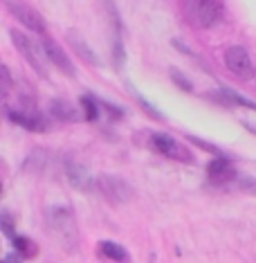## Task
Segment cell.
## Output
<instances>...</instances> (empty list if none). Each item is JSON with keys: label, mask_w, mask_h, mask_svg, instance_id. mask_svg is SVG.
<instances>
[{"label": "cell", "mask_w": 256, "mask_h": 263, "mask_svg": "<svg viewBox=\"0 0 256 263\" xmlns=\"http://www.w3.org/2000/svg\"><path fill=\"white\" fill-rule=\"evenodd\" d=\"M47 227H50L52 236L63 245L65 250H76L79 245V227H76L74 214L65 205H54L47 212Z\"/></svg>", "instance_id": "6da1fadb"}, {"label": "cell", "mask_w": 256, "mask_h": 263, "mask_svg": "<svg viewBox=\"0 0 256 263\" xmlns=\"http://www.w3.org/2000/svg\"><path fill=\"white\" fill-rule=\"evenodd\" d=\"M184 9H187L189 23L198 29H209L218 25L225 16V7L220 0H187Z\"/></svg>", "instance_id": "7a4b0ae2"}, {"label": "cell", "mask_w": 256, "mask_h": 263, "mask_svg": "<svg viewBox=\"0 0 256 263\" xmlns=\"http://www.w3.org/2000/svg\"><path fill=\"white\" fill-rule=\"evenodd\" d=\"M92 191L101 194L108 202H112V205H124V202H128L135 194L133 187H130L124 178L108 176V173L92 178Z\"/></svg>", "instance_id": "3957f363"}, {"label": "cell", "mask_w": 256, "mask_h": 263, "mask_svg": "<svg viewBox=\"0 0 256 263\" xmlns=\"http://www.w3.org/2000/svg\"><path fill=\"white\" fill-rule=\"evenodd\" d=\"M151 146L155 148L160 155H164V158H169V160H175V162H184V164L195 162L193 153L169 133H153L151 135Z\"/></svg>", "instance_id": "277c9868"}, {"label": "cell", "mask_w": 256, "mask_h": 263, "mask_svg": "<svg viewBox=\"0 0 256 263\" xmlns=\"http://www.w3.org/2000/svg\"><path fill=\"white\" fill-rule=\"evenodd\" d=\"M9 36H11V43H14V47L21 52L23 57H25V61L34 68V72L41 74V77H47L45 57L41 54V50L34 45V41L29 36H25L23 32H18V29H9Z\"/></svg>", "instance_id": "5b68a950"}, {"label": "cell", "mask_w": 256, "mask_h": 263, "mask_svg": "<svg viewBox=\"0 0 256 263\" xmlns=\"http://www.w3.org/2000/svg\"><path fill=\"white\" fill-rule=\"evenodd\" d=\"M5 5H7V9L11 11V16L18 23H23L27 29H32V32H36V34H45L47 25H45L43 16H41L32 5H27L25 0H5Z\"/></svg>", "instance_id": "8992f818"}, {"label": "cell", "mask_w": 256, "mask_h": 263, "mask_svg": "<svg viewBox=\"0 0 256 263\" xmlns=\"http://www.w3.org/2000/svg\"><path fill=\"white\" fill-rule=\"evenodd\" d=\"M225 63H227L229 72H234L238 79H252L254 77V63L249 59L247 50L241 45H234L225 52Z\"/></svg>", "instance_id": "52a82bcc"}, {"label": "cell", "mask_w": 256, "mask_h": 263, "mask_svg": "<svg viewBox=\"0 0 256 263\" xmlns=\"http://www.w3.org/2000/svg\"><path fill=\"white\" fill-rule=\"evenodd\" d=\"M43 57H45L50 63H54V68L61 70L65 77H74V74H76V70H74L72 61L68 59V54H65V52H63L61 47H58L50 36H45V34H43Z\"/></svg>", "instance_id": "ba28073f"}, {"label": "cell", "mask_w": 256, "mask_h": 263, "mask_svg": "<svg viewBox=\"0 0 256 263\" xmlns=\"http://www.w3.org/2000/svg\"><path fill=\"white\" fill-rule=\"evenodd\" d=\"M63 169H65V178H68L70 184H72L74 189H81V191H90L92 189V176L81 162L68 160V162L63 164Z\"/></svg>", "instance_id": "9c48e42d"}, {"label": "cell", "mask_w": 256, "mask_h": 263, "mask_svg": "<svg viewBox=\"0 0 256 263\" xmlns=\"http://www.w3.org/2000/svg\"><path fill=\"white\" fill-rule=\"evenodd\" d=\"M7 117L11 122H16L18 126H23L25 130H32V133H45L47 130V122L36 112H18V110H9Z\"/></svg>", "instance_id": "30bf717a"}, {"label": "cell", "mask_w": 256, "mask_h": 263, "mask_svg": "<svg viewBox=\"0 0 256 263\" xmlns=\"http://www.w3.org/2000/svg\"><path fill=\"white\" fill-rule=\"evenodd\" d=\"M50 112L52 117L58 122H76L79 119V108L74 104H70L68 99H52L50 101Z\"/></svg>", "instance_id": "8fae6325"}, {"label": "cell", "mask_w": 256, "mask_h": 263, "mask_svg": "<svg viewBox=\"0 0 256 263\" xmlns=\"http://www.w3.org/2000/svg\"><path fill=\"white\" fill-rule=\"evenodd\" d=\"M68 43L72 45V50H74V52H79V57H81L86 63L97 65V68L101 65V59H99L97 54H94V52H92V47L88 45L86 41H83L81 34H76V32H68Z\"/></svg>", "instance_id": "7c38bea8"}, {"label": "cell", "mask_w": 256, "mask_h": 263, "mask_svg": "<svg viewBox=\"0 0 256 263\" xmlns=\"http://www.w3.org/2000/svg\"><path fill=\"white\" fill-rule=\"evenodd\" d=\"M207 173H209V178L216 180V182H227V180H231V178H236V171H234V166H231V162L227 158H216L213 162H209Z\"/></svg>", "instance_id": "4fadbf2b"}, {"label": "cell", "mask_w": 256, "mask_h": 263, "mask_svg": "<svg viewBox=\"0 0 256 263\" xmlns=\"http://www.w3.org/2000/svg\"><path fill=\"white\" fill-rule=\"evenodd\" d=\"M99 252L112 263H130V254L126 252V248L115 243V241H101L99 243Z\"/></svg>", "instance_id": "5bb4252c"}, {"label": "cell", "mask_w": 256, "mask_h": 263, "mask_svg": "<svg viewBox=\"0 0 256 263\" xmlns=\"http://www.w3.org/2000/svg\"><path fill=\"white\" fill-rule=\"evenodd\" d=\"M47 166V153L45 151H34L29 158L23 162V171L29 173H43Z\"/></svg>", "instance_id": "9a60e30c"}, {"label": "cell", "mask_w": 256, "mask_h": 263, "mask_svg": "<svg viewBox=\"0 0 256 263\" xmlns=\"http://www.w3.org/2000/svg\"><path fill=\"white\" fill-rule=\"evenodd\" d=\"M218 99L223 101L225 106L236 104V106H245V108H249V110L254 108V101L245 99V97H243V95H236L234 90H229V88H220V90H218Z\"/></svg>", "instance_id": "2e32d148"}, {"label": "cell", "mask_w": 256, "mask_h": 263, "mask_svg": "<svg viewBox=\"0 0 256 263\" xmlns=\"http://www.w3.org/2000/svg\"><path fill=\"white\" fill-rule=\"evenodd\" d=\"M11 241H14V248H16V252L23 254V256H34L36 254V245H34L29 238L25 236H11Z\"/></svg>", "instance_id": "e0dca14e"}, {"label": "cell", "mask_w": 256, "mask_h": 263, "mask_svg": "<svg viewBox=\"0 0 256 263\" xmlns=\"http://www.w3.org/2000/svg\"><path fill=\"white\" fill-rule=\"evenodd\" d=\"M14 88V81H11V72L7 65L0 63V99H5Z\"/></svg>", "instance_id": "ac0fdd59"}, {"label": "cell", "mask_w": 256, "mask_h": 263, "mask_svg": "<svg viewBox=\"0 0 256 263\" xmlns=\"http://www.w3.org/2000/svg\"><path fill=\"white\" fill-rule=\"evenodd\" d=\"M81 106L86 110V119L88 122H94L99 117V108H97V99H92L90 95H83L81 97Z\"/></svg>", "instance_id": "d6986e66"}, {"label": "cell", "mask_w": 256, "mask_h": 263, "mask_svg": "<svg viewBox=\"0 0 256 263\" xmlns=\"http://www.w3.org/2000/svg\"><path fill=\"white\" fill-rule=\"evenodd\" d=\"M0 230L5 232V234H9V236H14L16 234V230H14V220H11L9 214H0Z\"/></svg>", "instance_id": "ffe728a7"}, {"label": "cell", "mask_w": 256, "mask_h": 263, "mask_svg": "<svg viewBox=\"0 0 256 263\" xmlns=\"http://www.w3.org/2000/svg\"><path fill=\"white\" fill-rule=\"evenodd\" d=\"M171 77H173V81L178 83V86H182V88H184V90H187V92H191V90H193L191 81H189V79H184V77H182L180 72H178V70H171Z\"/></svg>", "instance_id": "44dd1931"}, {"label": "cell", "mask_w": 256, "mask_h": 263, "mask_svg": "<svg viewBox=\"0 0 256 263\" xmlns=\"http://www.w3.org/2000/svg\"><path fill=\"white\" fill-rule=\"evenodd\" d=\"M191 142H195L200 148H205V151H211V153H218V148H213L211 144H207V142H202V140H198V137H189Z\"/></svg>", "instance_id": "7402d4cb"}, {"label": "cell", "mask_w": 256, "mask_h": 263, "mask_svg": "<svg viewBox=\"0 0 256 263\" xmlns=\"http://www.w3.org/2000/svg\"><path fill=\"white\" fill-rule=\"evenodd\" d=\"M0 191H3V187H0Z\"/></svg>", "instance_id": "603a6c76"}]
</instances>
